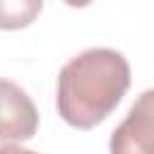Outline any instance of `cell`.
<instances>
[{"label":"cell","mask_w":154,"mask_h":154,"mask_svg":"<svg viewBox=\"0 0 154 154\" xmlns=\"http://www.w3.org/2000/svg\"><path fill=\"white\" fill-rule=\"evenodd\" d=\"M111 154H154V89L142 91L108 142Z\"/></svg>","instance_id":"2"},{"label":"cell","mask_w":154,"mask_h":154,"mask_svg":"<svg viewBox=\"0 0 154 154\" xmlns=\"http://www.w3.org/2000/svg\"><path fill=\"white\" fill-rule=\"evenodd\" d=\"M2 89V128L0 137L5 144L31 140L38 130V111L29 94L12 79L0 82Z\"/></svg>","instance_id":"3"},{"label":"cell","mask_w":154,"mask_h":154,"mask_svg":"<svg viewBox=\"0 0 154 154\" xmlns=\"http://www.w3.org/2000/svg\"><path fill=\"white\" fill-rule=\"evenodd\" d=\"M41 12V2L36 0H22L17 2H2V19L0 26L2 29H17V26H26L34 22V17Z\"/></svg>","instance_id":"4"},{"label":"cell","mask_w":154,"mask_h":154,"mask_svg":"<svg viewBox=\"0 0 154 154\" xmlns=\"http://www.w3.org/2000/svg\"><path fill=\"white\" fill-rule=\"evenodd\" d=\"M0 154H38V152L24 149V147H19V144H2V147H0Z\"/></svg>","instance_id":"5"},{"label":"cell","mask_w":154,"mask_h":154,"mask_svg":"<svg viewBox=\"0 0 154 154\" xmlns=\"http://www.w3.org/2000/svg\"><path fill=\"white\" fill-rule=\"evenodd\" d=\"M128 87L130 65L120 51L87 48L70 58L58 75V116L77 130H89L116 111Z\"/></svg>","instance_id":"1"}]
</instances>
